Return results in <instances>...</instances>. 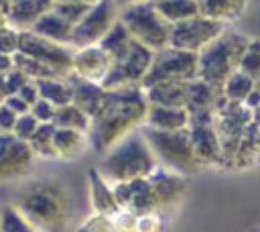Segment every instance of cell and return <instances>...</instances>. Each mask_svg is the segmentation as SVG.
Here are the masks:
<instances>
[{
	"label": "cell",
	"instance_id": "6da1fadb",
	"mask_svg": "<svg viewBox=\"0 0 260 232\" xmlns=\"http://www.w3.org/2000/svg\"><path fill=\"white\" fill-rule=\"evenodd\" d=\"M148 100L142 85L108 90L104 104L91 118L87 132L91 151L104 155L128 134L140 130L146 122Z\"/></svg>",
	"mask_w": 260,
	"mask_h": 232
},
{
	"label": "cell",
	"instance_id": "7a4b0ae2",
	"mask_svg": "<svg viewBox=\"0 0 260 232\" xmlns=\"http://www.w3.org/2000/svg\"><path fill=\"white\" fill-rule=\"evenodd\" d=\"M14 206L39 232H63L71 218L69 191L55 177H39L24 183L16 191Z\"/></svg>",
	"mask_w": 260,
	"mask_h": 232
},
{
	"label": "cell",
	"instance_id": "3957f363",
	"mask_svg": "<svg viewBox=\"0 0 260 232\" xmlns=\"http://www.w3.org/2000/svg\"><path fill=\"white\" fill-rule=\"evenodd\" d=\"M158 167V161L144 138L142 130H136L114 144L108 153H104L98 171L114 185L134 179L148 177Z\"/></svg>",
	"mask_w": 260,
	"mask_h": 232
},
{
	"label": "cell",
	"instance_id": "277c9868",
	"mask_svg": "<svg viewBox=\"0 0 260 232\" xmlns=\"http://www.w3.org/2000/svg\"><path fill=\"white\" fill-rule=\"evenodd\" d=\"M250 39L234 28H225L213 43L199 53V79L223 88V83L240 69Z\"/></svg>",
	"mask_w": 260,
	"mask_h": 232
},
{
	"label": "cell",
	"instance_id": "5b68a950",
	"mask_svg": "<svg viewBox=\"0 0 260 232\" xmlns=\"http://www.w3.org/2000/svg\"><path fill=\"white\" fill-rule=\"evenodd\" d=\"M144 138L148 140L158 167H165L169 171L181 173V175H191L203 169L201 161L195 155L193 142L189 128L181 130H154L148 126L140 128Z\"/></svg>",
	"mask_w": 260,
	"mask_h": 232
},
{
	"label": "cell",
	"instance_id": "8992f818",
	"mask_svg": "<svg viewBox=\"0 0 260 232\" xmlns=\"http://www.w3.org/2000/svg\"><path fill=\"white\" fill-rule=\"evenodd\" d=\"M120 20L130 31L132 39L146 45L152 51H160L171 45L173 24L162 18L152 0L134 2L120 8Z\"/></svg>",
	"mask_w": 260,
	"mask_h": 232
},
{
	"label": "cell",
	"instance_id": "52a82bcc",
	"mask_svg": "<svg viewBox=\"0 0 260 232\" xmlns=\"http://www.w3.org/2000/svg\"><path fill=\"white\" fill-rule=\"evenodd\" d=\"M199 77V55L177 47H165L154 51L152 65L142 81V88H150L167 81H191Z\"/></svg>",
	"mask_w": 260,
	"mask_h": 232
},
{
	"label": "cell",
	"instance_id": "ba28073f",
	"mask_svg": "<svg viewBox=\"0 0 260 232\" xmlns=\"http://www.w3.org/2000/svg\"><path fill=\"white\" fill-rule=\"evenodd\" d=\"M252 122V112L246 104L232 102L223 94L215 106V128L221 142V155H223V167L232 169L240 140Z\"/></svg>",
	"mask_w": 260,
	"mask_h": 232
},
{
	"label": "cell",
	"instance_id": "9c48e42d",
	"mask_svg": "<svg viewBox=\"0 0 260 232\" xmlns=\"http://www.w3.org/2000/svg\"><path fill=\"white\" fill-rule=\"evenodd\" d=\"M154 51L138 41H130V45L116 57H112V65L102 85L106 90H118L128 85H142L150 65Z\"/></svg>",
	"mask_w": 260,
	"mask_h": 232
},
{
	"label": "cell",
	"instance_id": "30bf717a",
	"mask_svg": "<svg viewBox=\"0 0 260 232\" xmlns=\"http://www.w3.org/2000/svg\"><path fill=\"white\" fill-rule=\"evenodd\" d=\"M120 18V4L116 0H98L91 4L87 14L75 24L71 47L83 49L91 45H100V41L108 35V31Z\"/></svg>",
	"mask_w": 260,
	"mask_h": 232
},
{
	"label": "cell",
	"instance_id": "8fae6325",
	"mask_svg": "<svg viewBox=\"0 0 260 232\" xmlns=\"http://www.w3.org/2000/svg\"><path fill=\"white\" fill-rule=\"evenodd\" d=\"M189 134L197 159L203 167H223L221 142L215 128V110L189 112Z\"/></svg>",
	"mask_w": 260,
	"mask_h": 232
},
{
	"label": "cell",
	"instance_id": "7c38bea8",
	"mask_svg": "<svg viewBox=\"0 0 260 232\" xmlns=\"http://www.w3.org/2000/svg\"><path fill=\"white\" fill-rule=\"evenodd\" d=\"M73 47L67 45H59L55 41H49L32 31H24L20 33V45H18V53L28 55L41 63H45L47 67H51L57 75L67 77L73 69Z\"/></svg>",
	"mask_w": 260,
	"mask_h": 232
},
{
	"label": "cell",
	"instance_id": "4fadbf2b",
	"mask_svg": "<svg viewBox=\"0 0 260 232\" xmlns=\"http://www.w3.org/2000/svg\"><path fill=\"white\" fill-rule=\"evenodd\" d=\"M228 28V24L207 18L203 14H197L193 18H187L183 22L173 24L171 31V47L183 49V51H191V53H201L209 43H213L223 31Z\"/></svg>",
	"mask_w": 260,
	"mask_h": 232
},
{
	"label": "cell",
	"instance_id": "5bb4252c",
	"mask_svg": "<svg viewBox=\"0 0 260 232\" xmlns=\"http://www.w3.org/2000/svg\"><path fill=\"white\" fill-rule=\"evenodd\" d=\"M35 153L28 142L12 132H0V183L24 177L35 165Z\"/></svg>",
	"mask_w": 260,
	"mask_h": 232
},
{
	"label": "cell",
	"instance_id": "9a60e30c",
	"mask_svg": "<svg viewBox=\"0 0 260 232\" xmlns=\"http://www.w3.org/2000/svg\"><path fill=\"white\" fill-rule=\"evenodd\" d=\"M114 191H116V199H118L122 210H128L136 216L158 212V201H156V195L150 187L148 177L124 181V183H114Z\"/></svg>",
	"mask_w": 260,
	"mask_h": 232
},
{
	"label": "cell",
	"instance_id": "2e32d148",
	"mask_svg": "<svg viewBox=\"0 0 260 232\" xmlns=\"http://www.w3.org/2000/svg\"><path fill=\"white\" fill-rule=\"evenodd\" d=\"M148 181H150V187H152V191L156 195L158 212L177 206L183 199L185 191H187L185 175L175 173V171H169L165 167H156L148 175Z\"/></svg>",
	"mask_w": 260,
	"mask_h": 232
},
{
	"label": "cell",
	"instance_id": "e0dca14e",
	"mask_svg": "<svg viewBox=\"0 0 260 232\" xmlns=\"http://www.w3.org/2000/svg\"><path fill=\"white\" fill-rule=\"evenodd\" d=\"M110 65H112V57L100 45H91V47H83V49L73 51L71 73L102 83L110 71Z\"/></svg>",
	"mask_w": 260,
	"mask_h": 232
},
{
	"label": "cell",
	"instance_id": "ac0fdd59",
	"mask_svg": "<svg viewBox=\"0 0 260 232\" xmlns=\"http://www.w3.org/2000/svg\"><path fill=\"white\" fill-rule=\"evenodd\" d=\"M65 79H67V83L71 88V104H75L89 118H93L95 112L100 110V106L104 104L108 90L102 83L85 79V77H79L75 73H69Z\"/></svg>",
	"mask_w": 260,
	"mask_h": 232
},
{
	"label": "cell",
	"instance_id": "d6986e66",
	"mask_svg": "<svg viewBox=\"0 0 260 232\" xmlns=\"http://www.w3.org/2000/svg\"><path fill=\"white\" fill-rule=\"evenodd\" d=\"M87 183H89V201H91V208L95 214L116 216L122 210L116 199L114 185L95 167H91L87 171Z\"/></svg>",
	"mask_w": 260,
	"mask_h": 232
},
{
	"label": "cell",
	"instance_id": "ffe728a7",
	"mask_svg": "<svg viewBox=\"0 0 260 232\" xmlns=\"http://www.w3.org/2000/svg\"><path fill=\"white\" fill-rule=\"evenodd\" d=\"M55 0H14L8 12V24L16 31H32L35 24L53 8Z\"/></svg>",
	"mask_w": 260,
	"mask_h": 232
},
{
	"label": "cell",
	"instance_id": "44dd1931",
	"mask_svg": "<svg viewBox=\"0 0 260 232\" xmlns=\"http://www.w3.org/2000/svg\"><path fill=\"white\" fill-rule=\"evenodd\" d=\"M144 126L154 128V130H181L189 126V112L185 108L148 104Z\"/></svg>",
	"mask_w": 260,
	"mask_h": 232
},
{
	"label": "cell",
	"instance_id": "7402d4cb",
	"mask_svg": "<svg viewBox=\"0 0 260 232\" xmlns=\"http://www.w3.org/2000/svg\"><path fill=\"white\" fill-rule=\"evenodd\" d=\"M193 81V79H191ZM148 104L158 106H175L187 110V98H189V81H167L156 83L144 90Z\"/></svg>",
	"mask_w": 260,
	"mask_h": 232
},
{
	"label": "cell",
	"instance_id": "603a6c76",
	"mask_svg": "<svg viewBox=\"0 0 260 232\" xmlns=\"http://www.w3.org/2000/svg\"><path fill=\"white\" fill-rule=\"evenodd\" d=\"M256 165H260V126L252 120L244 132L242 140H240L232 169L246 171V169L256 167Z\"/></svg>",
	"mask_w": 260,
	"mask_h": 232
},
{
	"label": "cell",
	"instance_id": "cb8c5ba5",
	"mask_svg": "<svg viewBox=\"0 0 260 232\" xmlns=\"http://www.w3.org/2000/svg\"><path fill=\"white\" fill-rule=\"evenodd\" d=\"M89 147V138L85 132L71 130V128H57L55 130V151L57 159L63 161H75L79 159Z\"/></svg>",
	"mask_w": 260,
	"mask_h": 232
},
{
	"label": "cell",
	"instance_id": "d4e9b609",
	"mask_svg": "<svg viewBox=\"0 0 260 232\" xmlns=\"http://www.w3.org/2000/svg\"><path fill=\"white\" fill-rule=\"evenodd\" d=\"M32 33L49 39V41H55L59 45H67L71 47V39H73V24H69L61 14H57L53 8L35 24Z\"/></svg>",
	"mask_w": 260,
	"mask_h": 232
},
{
	"label": "cell",
	"instance_id": "484cf974",
	"mask_svg": "<svg viewBox=\"0 0 260 232\" xmlns=\"http://www.w3.org/2000/svg\"><path fill=\"white\" fill-rule=\"evenodd\" d=\"M197 4L203 16L228 24L246 12L250 0H197Z\"/></svg>",
	"mask_w": 260,
	"mask_h": 232
},
{
	"label": "cell",
	"instance_id": "4316f807",
	"mask_svg": "<svg viewBox=\"0 0 260 232\" xmlns=\"http://www.w3.org/2000/svg\"><path fill=\"white\" fill-rule=\"evenodd\" d=\"M221 98V90L203 81L193 79L189 81V98H187V112H201V110H215Z\"/></svg>",
	"mask_w": 260,
	"mask_h": 232
},
{
	"label": "cell",
	"instance_id": "83f0119b",
	"mask_svg": "<svg viewBox=\"0 0 260 232\" xmlns=\"http://www.w3.org/2000/svg\"><path fill=\"white\" fill-rule=\"evenodd\" d=\"M152 2L156 10L162 14V18L171 24H177L201 14L197 0H152Z\"/></svg>",
	"mask_w": 260,
	"mask_h": 232
},
{
	"label": "cell",
	"instance_id": "f1b7e54d",
	"mask_svg": "<svg viewBox=\"0 0 260 232\" xmlns=\"http://www.w3.org/2000/svg\"><path fill=\"white\" fill-rule=\"evenodd\" d=\"M53 124L57 128H71V130H79V132L87 134L89 126H91V118L81 108H77L75 104H65V106L57 108Z\"/></svg>",
	"mask_w": 260,
	"mask_h": 232
},
{
	"label": "cell",
	"instance_id": "f546056e",
	"mask_svg": "<svg viewBox=\"0 0 260 232\" xmlns=\"http://www.w3.org/2000/svg\"><path fill=\"white\" fill-rule=\"evenodd\" d=\"M39 94L41 98L49 100L53 106H65L71 104V88L67 83L65 77H47V79H39Z\"/></svg>",
	"mask_w": 260,
	"mask_h": 232
},
{
	"label": "cell",
	"instance_id": "4dcf8cb0",
	"mask_svg": "<svg viewBox=\"0 0 260 232\" xmlns=\"http://www.w3.org/2000/svg\"><path fill=\"white\" fill-rule=\"evenodd\" d=\"M55 130L57 126L53 122L41 124L37 128V132L32 134V138L28 140L30 151L35 153V157L41 159H57V151H55Z\"/></svg>",
	"mask_w": 260,
	"mask_h": 232
},
{
	"label": "cell",
	"instance_id": "1f68e13d",
	"mask_svg": "<svg viewBox=\"0 0 260 232\" xmlns=\"http://www.w3.org/2000/svg\"><path fill=\"white\" fill-rule=\"evenodd\" d=\"M254 90H256V79H252L250 75H246L244 71L238 69V71L223 83L221 94H223L228 100H232V102L244 104V102L252 96Z\"/></svg>",
	"mask_w": 260,
	"mask_h": 232
},
{
	"label": "cell",
	"instance_id": "d6a6232c",
	"mask_svg": "<svg viewBox=\"0 0 260 232\" xmlns=\"http://www.w3.org/2000/svg\"><path fill=\"white\" fill-rule=\"evenodd\" d=\"M0 232H39V230L24 218V214L14 204H8L0 208Z\"/></svg>",
	"mask_w": 260,
	"mask_h": 232
},
{
	"label": "cell",
	"instance_id": "836d02e7",
	"mask_svg": "<svg viewBox=\"0 0 260 232\" xmlns=\"http://www.w3.org/2000/svg\"><path fill=\"white\" fill-rule=\"evenodd\" d=\"M130 41H132V35H130V31L124 26V22L118 18V22L108 31V35L100 41V47L110 55V57H116V55H120L128 45H130Z\"/></svg>",
	"mask_w": 260,
	"mask_h": 232
},
{
	"label": "cell",
	"instance_id": "e575fe53",
	"mask_svg": "<svg viewBox=\"0 0 260 232\" xmlns=\"http://www.w3.org/2000/svg\"><path fill=\"white\" fill-rule=\"evenodd\" d=\"M14 67L20 69L26 77H30L32 81H39V79H47V77H61L57 75L51 67H47L45 63L28 57V55H22V53H16L14 55Z\"/></svg>",
	"mask_w": 260,
	"mask_h": 232
},
{
	"label": "cell",
	"instance_id": "d590c367",
	"mask_svg": "<svg viewBox=\"0 0 260 232\" xmlns=\"http://www.w3.org/2000/svg\"><path fill=\"white\" fill-rule=\"evenodd\" d=\"M240 71H244L256 81L260 79V39H250L240 63Z\"/></svg>",
	"mask_w": 260,
	"mask_h": 232
},
{
	"label": "cell",
	"instance_id": "8d00e7d4",
	"mask_svg": "<svg viewBox=\"0 0 260 232\" xmlns=\"http://www.w3.org/2000/svg\"><path fill=\"white\" fill-rule=\"evenodd\" d=\"M91 8V4H85V2H55L53 4V10L57 14H61L69 24H75L87 14V10Z\"/></svg>",
	"mask_w": 260,
	"mask_h": 232
},
{
	"label": "cell",
	"instance_id": "74e56055",
	"mask_svg": "<svg viewBox=\"0 0 260 232\" xmlns=\"http://www.w3.org/2000/svg\"><path fill=\"white\" fill-rule=\"evenodd\" d=\"M77 232H116L114 218L93 212V216H89V218L77 228Z\"/></svg>",
	"mask_w": 260,
	"mask_h": 232
},
{
	"label": "cell",
	"instance_id": "f35d334b",
	"mask_svg": "<svg viewBox=\"0 0 260 232\" xmlns=\"http://www.w3.org/2000/svg\"><path fill=\"white\" fill-rule=\"evenodd\" d=\"M39 126H41V122H39L30 112H26V114L18 116V120H16V124H14L12 134H14L16 138H20V140L28 142V140L32 138V134L37 132V128H39Z\"/></svg>",
	"mask_w": 260,
	"mask_h": 232
},
{
	"label": "cell",
	"instance_id": "ab89813d",
	"mask_svg": "<svg viewBox=\"0 0 260 232\" xmlns=\"http://www.w3.org/2000/svg\"><path fill=\"white\" fill-rule=\"evenodd\" d=\"M18 45H20V31H16L10 24L0 28V53L2 55H16Z\"/></svg>",
	"mask_w": 260,
	"mask_h": 232
},
{
	"label": "cell",
	"instance_id": "60d3db41",
	"mask_svg": "<svg viewBox=\"0 0 260 232\" xmlns=\"http://www.w3.org/2000/svg\"><path fill=\"white\" fill-rule=\"evenodd\" d=\"M55 112H57V106H53L49 100L45 98H39L32 106H30V114L41 122V124H47V122H53L55 120Z\"/></svg>",
	"mask_w": 260,
	"mask_h": 232
},
{
	"label": "cell",
	"instance_id": "b9f144b4",
	"mask_svg": "<svg viewBox=\"0 0 260 232\" xmlns=\"http://www.w3.org/2000/svg\"><path fill=\"white\" fill-rule=\"evenodd\" d=\"M4 81H6L8 96H10V94L20 92V88H22V85H26V83H28V81H32V79H30V77H26L20 69H16V67H14L10 73H6V75H4Z\"/></svg>",
	"mask_w": 260,
	"mask_h": 232
},
{
	"label": "cell",
	"instance_id": "7bdbcfd3",
	"mask_svg": "<svg viewBox=\"0 0 260 232\" xmlns=\"http://www.w3.org/2000/svg\"><path fill=\"white\" fill-rule=\"evenodd\" d=\"M158 230H160L158 212H152V214H144V216H138L136 232H158Z\"/></svg>",
	"mask_w": 260,
	"mask_h": 232
},
{
	"label": "cell",
	"instance_id": "ee69618b",
	"mask_svg": "<svg viewBox=\"0 0 260 232\" xmlns=\"http://www.w3.org/2000/svg\"><path fill=\"white\" fill-rule=\"evenodd\" d=\"M16 120H18V114L12 112L6 104H0V132H12Z\"/></svg>",
	"mask_w": 260,
	"mask_h": 232
},
{
	"label": "cell",
	"instance_id": "f6af8a7d",
	"mask_svg": "<svg viewBox=\"0 0 260 232\" xmlns=\"http://www.w3.org/2000/svg\"><path fill=\"white\" fill-rule=\"evenodd\" d=\"M2 104H6V106H8L12 112H16L18 116H22V114L30 112V104H28L22 96H18V94H10V96H6Z\"/></svg>",
	"mask_w": 260,
	"mask_h": 232
},
{
	"label": "cell",
	"instance_id": "bcb514c9",
	"mask_svg": "<svg viewBox=\"0 0 260 232\" xmlns=\"http://www.w3.org/2000/svg\"><path fill=\"white\" fill-rule=\"evenodd\" d=\"M18 96H22L30 106L41 98V94H39V85H37V81H28L26 85H22L20 88V92H16Z\"/></svg>",
	"mask_w": 260,
	"mask_h": 232
},
{
	"label": "cell",
	"instance_id": "7dc6e473",
	"mask_svg": "<svg viewBox=\"0 0 260 232\" xmlns=\"http://www.w3.org/2000/svg\"><path fill=\"white\" fill-rule=\"evenodd\" d=\"M244 104L250 108V112H252V120L260 126V92H258V90H254V92H252V96H250Z\"/></svg>",
	"mask_w": 260,
	"mask_h": 232
},
{
	"label": "cell",
	"instance_id": "c3c4849f",
	"mask_svg": "<svg viewBox=\"0 0 260 232\" xmlns=\"http://www.w3.org/2000/svg\"><path fill=\"white\" fill-rule=\"evenodd\" d=\"M14 69V55H2L0 53V75H6Z\"/></svg>",
	"mask_w": 260,
	"mask_h": 232
},
{
	"label": "cell",
	"instance_id": "681fc988",
	"mask_svg": "<svg viewBox=\"0 0 260 232\" xmlns=\"http://www.w3.org/2000/svg\"><path fill=\"white\" fill-rule=\"evenodd\" d=\"M8 96V90H6V81H4V75H0V104L4 102V98Z\"/></svg>",
	"mask_w": 260,
	"mask_h": 232
},
{
	"label": "cell",
	"instance_id": "f907efd6",
	"mask_svg": "<svg viewBox=\"0 0 260 232\" xmlns=\"http://www.w3.org/2000/svg\"><path fill=\"white\" fill-rule=\"evenodd\" d=\"M12 2H14V0H0V12H4V14L8 16V12H10V6H12Z\"/></svg>",
	"mask_w": 260,
	"mask_h": 232
},
{
	"label": "cell",
	"instance_id": "816d5d0a",
	"mask_svg": "<svg viewBox=\"0 0 260 232\" xmlns=\"http://www.w3.org/2000/svg\"><path fill=\"white\" fill-rule=\"evenodd\" d=\"M6 24H8V16L4 12H0V28H4Z\"/></svg>",
	"mask_w": 260,
	"mask_h": 232
},
{
	"label": "cell",
	"instance_id": "f5cc1de1",
	"mask_svg": "<svg viewBox=\"0 0 260 232\" xmlns=\"http://www.w3.org/2000/svg\"><path fill=\"white\" fill-rule=\"evenodd\" d=\"M55 2H85V4H95L98 0H55Z\"/></svg>",
	"mask_w": 260,
	"mask_h": 232
},
{
	"label": "cell",
	"instance_id": "db71d44e",
	"mask_svg": "<svg viewBox=\"0 0 260 232\" xmlns=\"http://www.w3.org/2000/svg\"><path fill=\"white\" fill-rule=\"evenodd\" d=\"M118 4H120V8L122 6H128V4H134V2H142V0H116Z\"/></svg>",
	"mask_w": 260,
	"mask_h": 232
},
{
	"label": "cell",
	"instance_id": "11a10c76",
	"mask_svg": "<svg viewBox=\"0 0 260 232\" xmlns=\"http://www.w3.org/2000/svg\"><path fill=\"white\" fill-rule=\"evenodd\" d=\"M256 90H258V92H260V79H258V81H256Z\"/></svg>",
	"mask_w": 260,
	"mask_h": 232
}]
</instances>
